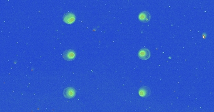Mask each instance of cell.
<instances>
[{
  "instance_id": "cell-1",
  "label": "cell",
  "mask_w": 214,
  "mask_h": 112,
  "mask_svg": "<svg viewBox=\"0 0 214 112\" xmlns=\"http://www.w3.org/2000/svg\"><path fill=\"white\" fill-rule=\"evenodd\" d=\"M76 95L75 89L73 87H67L63 91V95L65 98L70 99L75 97Z\"/></svg>"
},
{
  "instance_id": "cell-2",
  "label": "cell",
  "mask_w": 214,
  "mask_h": 112,
  "mask_svg": "<svg viewBox=\"0 0 214 112\" xmlns=\"http://www.w3.org/2000/svg\"><path fill=\"white\" fill-rule=\"evenodd\" d=\"M75 15L71 12L65 13L63 16V21L67 24H72L75 21Z\"/></svg>"
},
{
  "instance_id": "cell-3",
  "label": "cell",
  "mask_w": 214,
  "mask_h": 112,
  "mask_svg": "<svg viewBox=\"0 0 214 112\" xmlns=\"http://www.w3.org/2000/svg\"><path fill=\"white\" fill-rule=\"evenodd\" d=\"M63 57L65 60L71 61L75 58V52L72 49H68L65 51L63 54Z\"/></svg>"
},
{
  "instance_id": "cell-4",
  "label": "cell",
  "mask_w": 214,
  "mask_h": 112,
  "mask_svg": "<svg viewBox=\"0 0 214 112\" xmlns=\"http://www.w3.org/2000/svg\"><path fill=\"white\" fill-rule=\"evenodd\" d=\"M138 94L141 97L146 98L151 95V90L148 87H142L139 89Z\"/></svg>"
},
{
  "instance_id": "cell-5",
  "label": "cell",
  "mask_w": 214,
  "mask_h": 112,
  "mask_svg": "<svg viewBox=\"0 0 214 112\" xmlns=\"http://www.w3.org/2000/svg\"><path fill=\"white\" fill-rule=\"evenodd\" d=\"M138 56L140 59L147 60L150 57V52L147 49H142L138 51Z\"/></svg>"
},
{
  "instance_id": "cell-6",
  "label": "cell",
  "mask_w": 214,
  "mask_h": 112,
  "mask_svg": "<svg viewBox=\"0 0 214 112\" xmlns=\"http://www.w3.org/2000/svg\"><path fill=\"white\" fill-rule=\"evenodd\" d=\"M150 14L146 11H142L138 15V19L142 22H146L149 21L150 19Z\"/></svg>"
}]
</instances>
